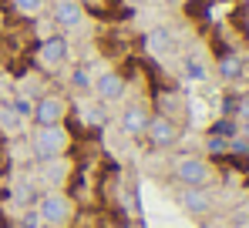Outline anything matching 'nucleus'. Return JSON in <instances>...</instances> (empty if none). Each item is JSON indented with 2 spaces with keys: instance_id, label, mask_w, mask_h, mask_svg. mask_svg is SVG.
I'll list each match as a JSON object with an SVG mask.
<instances>
[{
  "instance_id": "f257e3e1",
  "label": "nucleus",
  "mask_w": 249,
  "mask_h": 228,
  "mask_svg": "<svg viewBox=\"0 0 249 228\" xmlns=\"http://www.w3.org/2000/svg\"><path fill=\"white\" fill-rule=\"evenodd\" d=\"M81 205L74 201V195L68 188H51L41 195L37 201V222L44 228H71L74 218H78Z\"/></svg>"
},
{
  "instance_id": "f03ea898",
  "label": "nucleus",
  "mask_w": 249,
  "mask_h": 228,
  "mask_svg": "<svg viewBox=\"0 0 249 228\" xmlns=\"http://www.w3.org/2000/svg\"><path fill=\"white\" fill-rule=\"evenodd\" d=\"M71 151V131L64 124L54 128H34L31 131V154L37 161H51V158H68Z\"/></svg>"
},
{
  "instance_id": "7ed1b4c3",
  "label": "nucleus",
  "mask_w": 249,
  "mask_h": 228,
  "mask_svg": "<svg viewBox=\"0 0 249 228\" xmlns=\"http://www.w3.org/2000/svg\"><path fill=\"white\" fill-rule=\"evenodd\" d=\"M172 178H175L182 188H209V185L215 181V171H212V164H209L206 158H199V154H182V158L175 161V168H172Z\"/></svg>"
},
{
  "instance_id": "20e7f679",
  "label": "nucleus",
  "mask_w": 249,
  "mask_h": 228,
  "mask_svg": "<svg viewBox=\"0 0 249 228\" xmlns=\"http://www.w3.org/2000/svg\"><path fill=\"white\" fill-rule=\"evenodd\" d=\"M178 138H182V128H178V121L175 117H165V114H152V121H148V131H145V141H148V148H155V151H165L172 145H178Z\"/></svg>"
},
{
  "instance_id": "39448f33",
  "label": "nucleus",
  "mask_w": 249,
  "mask_h": 228,
  "mask_svg": "<svg viewBox=\"0 0 249 228\" xmlns=\"http://www.w3.org/2000/svg\"><path fill=\"white\" fill-rule=\"evenodd\" d=\"M68 117V101L61 94H41L34 101V111H31V121L34 128H54V124H64Z\"/></svg>"
},
{
  "instance_id": "423d86ee",
  "label": "nucleus",
  "mask_w": 249,
  "mask_h": 228,
  "mask_svg": "<svg viewBox=\"0 0 249 228\" xmlns=\"http://www.w3.org/2000/svg\"><path fill=\"white\" fill-rule=\"evenodd\" d=\"M91 87H94V98L101 101V104H118L124 98V77L118 71H105V74H98L91 81Z\"/></svg>"
},
{
  "instance_id": "0eeeda50",
  "label": "nucleus",
  "mask_w": 249,
  "mask_h": 228,
  "mask_svg": "<svg viewBox=\"0 0 249 228\" xmlns=\"http://www.w3.org/2000/svg\"><path fill=\"white\" fill-rule=\"evenodd\" d=\"M148 121H152V111H148L145 104H128L122 111V117H118V124H122V131L128 138H145Z\"/></svg>"
},
{
  "instance_id": "6e6552de",
  "label": "nucleus",
  "mask_w": 249,
  "mask_h": 228,
  "mask_svg": "<svg viewBox=\"0 0 249 228\" xmlns=\"http://www.w3.org/2000/svg\"><path fill=\"white\" fill-rule=\"evenodd\" d=\"M41 181L51 188H68V181H71V164L64 161V158H51V161H41Z\"/></svg>"
},
{
  "instance_id": "1a4fd4ad",
  "label": "nucleus",
  "mask_w": 249,
  "mask_h": 228,
  "mask_svg": "<svg viewBox=\"0 0 249 228\" xmlns=\"http://www.w3.org/2000/svg\"><path fill=\"white\" fill-rule=\"evenodd\" d=\"M178 205H182V212H189L192 218H202L212 212V195L206 188H182L178 191Z\"/></svg>"
},
{
  "instance_id": "9d476101",
  "label": "nucleus",
  "mask_w": 249,
  "mask_h": 228,
  "mask_svg": "<svg viewBox=\"0 0 249 228\" xmlns=\"http://www.w3.org/2000/svg\"><path fill=\"white\" fill-rule=\"evenodd\" d=\"M81 20H84L81 0H54V24L57 27L74 31V27H81Z\"/></svg>"
},
{
  "instance_id": "9b49d317",
  "label": "nucleus",
  "mask_w": 249,
  "mask_h": 228,
  "mask_svg": "<svg viewBox=\"0 0 249 228\" xmlns=\"http://www.w3.org/2000/svg\"><path fill=\"white\" fill-rule=\"evenodd\" d=\"M37 57H41L44 67H61V64H68L71 47H68V40H64V37H47L41 44V50H37Z\"/></svg>"
},
{
  "instance_id": "f8f14e48",
  "label": "nucleus",
  "mask_w": 249,
  "mask_h": 228,
  "mask_svg": "<svg viewBox=\"0 0 249 228\" xmlns=\"http://www.w3.org/2000/svg\"><path fill=\"white\" fill-rule=\"evenodd\" d=\"M20 121H24V117L14 111V104H3V108H0V128H3L7 134H17V131H20Z\"/></svg>"
},
{
  "instance_id": "ddd939ff",
  "label": "nucleus",
  "mask_w": 249,
  "mask_h": 228,
  "mask_svg": "<svg viewBox=\"0 0 249 228\" xmlns=\"http://www.w3.org/2000/svg\"><path fill=\"white\" fill-rule=\"evenodd\" d=\"M101 108H105V104H101V101H98V104H88V108H84V124H105V114H101Z\"/></svg>"
},
{
  "instance_id": "4468645a",
  "label": "nucleus",
  "mask_w": 249,
  "mask_h": 228,
  "mask_svg": "<svg viewBox=\"0 0 249 228\" xmlns=\"http://www.w3.org/2000/svg\"><path fill=\"white\" fill-rule=\"evenodd\" d=\"M239 71H243L239 57H226V61L219 64V74H222V77H239Z\"/></svg>"
},
{
  "instance_id": "2eb2a0df",
  "label": "nucleus",
  "mask_w": 249,
  "mask_h": 228,
  "mask_svg": "<svg viewBox=\"0 0 249 228\" xmlns=\"http://www.w3.org/2000/svg\"><path fill=\"white\" fill-rule=\"evenodd\" d=\"M44 3H47V0H14V7H17L20 14H41Z\"/></svg>"
},
{
  "instance_id": "dca6fc26",
  "label": "nucleus",
  "mask_w": 249,
  "mask_h": 228,
  "mask_svg": "<svg viewBox=\"0 0 249 228\" xmlns=\"http://www.w3.org/2000/svg\"><path fill=\"white\" fill-rule=\"evenodd\" d=\"M71 84H74L78 91H88V87H91V77H88V71H84V67H78V71L71 74Z\"/></svg>"
},
{
  "instance_id": "f3484780",
  "label": "nucleus",
  "mask_w": 249,
  "mask_h": 228,
  "mask_svg": "<svg viewBox=\"0 0 249 228\" xmlns=\"http://www.w3.org/2000/svg\"><path fill=\"white\" fill-rule=\"evenodd\" d=\"M185 77H192V81H202V77H206V67H202L199 61H185Z\"/></svg>"
},
{
  "instance_id": "a211bd4d",
  "label": "nucleus",
  "mask_w": 249,
  "mask_h": 228,
  "mask_svg": "<svg viewBox=\"0 0 249 228\" xmlns=\"http://www.w3.org/2000/svg\"><path fill=\"white\" fill-rule=\"evenodd\" d=\"M239 228H249V222H243V225H239Z\"/></svg>"
}]
</instances>
